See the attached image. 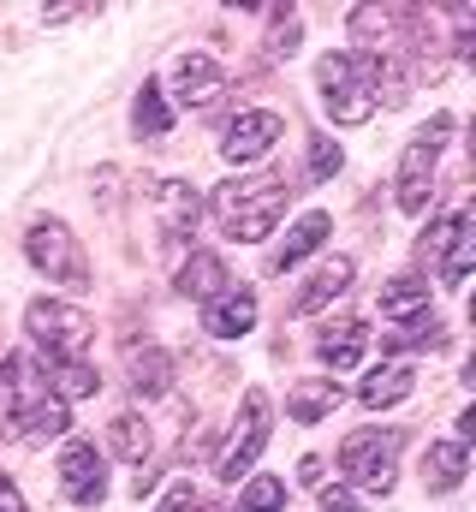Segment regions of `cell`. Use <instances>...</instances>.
I'll use <instances>...</instances> for the list:
<instances>
[{
	"label": "cell",
	"mask_w": 476,
	"mask_h": 512,
	"mask_svg": "<svg viewBox=\"0 0 476 512\" xmlns=\"http://www.w3.org/2000/svg\"><path fill=\"white\" fill-rule=\"evenodd\" d=\"M375 298H381V316H387V322H417V316H429V280H417V274L387 280Z\"/></svg>",
	"instance_id": "obj_18"
},
{
	"label": "cell",
	"mask_w": 476,
	"mask_h": 512,
	"mask_svg": "<svg viewBox=\"0 0 476 512\" xmlns=\"http://www.w3.org/2000/svg\"><path fill=\"white\" fill-rule=\"evenodd\" d=\"M322 512H363L346 483H322Z\"/></svg>",
	"instance_id": "obj_32"
},
{
	"label": "cell",
	"mask_w": 476,
	"mask_h": 512,
	"mask_svg": "<svg viewBox=\"0 0 476 512\" xmlns=\"http://www.w3.org/2000/svg\"><path fill=\"white\" fill-rule=\"evenodd\" d=\"M286 197H292V185H286L280 173H256V179H227L209 203H215V221H221L227 239L256 245V239H268L274 221L286 215Z\"/></svg>",
	"instance_id": "obj_1"
},
{
	"label": "cell",
	"mask_w": 476,
	"mask_h": 512,
	"mask_svg": "<svg viewBox=\"0 0 476 512\" xmlns=\"http://www.w3.org/2000/svg\"><path fill=\"white\" fill-rule=\"evenodd\" d=\"M411 364H381V370H369V382L357 387V405H369V411H387V405H399V399H411Z\"/></svg>",
	"instance_id": "obj_21"
},
{
	"label": "cell",
	"mask_w": 476,
	"mask_h": 512,
	"mask_svg": "<svg viewBox=\"0 0 476 512\" xmlns=\"http://www.w3.org/2000/svg\"><path fill=\"white\" fill-rule=\"evenodd\" d=\"M155 215H161V239L179 251V245L197 233V221H203V197H197L185 179H167L161 197H155Z\"/></svg>",
	"instance_id": "obj_12"
},
{
	"label": "cell",
	"mask_w": 476,
	"mask_h": 512,
	"mask_svg": "<svg viewBox=\"0 0 476 512\" xmlns=\"http://www.w3.org/2000/svg\"><path fill=\"white\" fill-rule=\"evenodd\" d=\"M280 131H286V120H280V114H268V108L238 114L233 126L221 131V155H227V161H262V155L280 143Z\"/></svg>",
	"instance_id": "obj_10"
},
{
	"label": "cell",
	"mask_w": 476,
	"mask_h": 512,
	"mask_svg": "<svg viewBox=\"0 0 476 512\" xmlns=\"http://www.w3.org/2000/svg\"><path fill=\"white\" fill-rule=\"evenodd\" d=\"M179 292H185V298L215 304L221 292H233V286H227V262H221L215 251H191V262L179 268Z\"/></svg>",
	"instance_id": "obj_17"
},
{
	"label": "cell",
	"mask_w": 476,
	"mask_h": 512,
	"mask_svg": "<svg viewBox=\"0 0 476 512\" xmlns=\"http://www.w3.org/2000/svg\"><path fill=\"white\" fill-rule=\"evenodd\" d=\"M334 173H340V143L310 137V179H334Z\"/></svg>",
	"instance_id": "obj_31"
},
{
	"label": "cell",
	"mask_w": 476,
	"mask_h": 512,
	"mask_svg": "<svg viewBox=\"0 0 476 512\" xmlns=\"http://www.w3.org/2000/svg\"><path fill=\"white\" fill-rule=\"evenodd\" d=\"M328 233H334V221H328L322 209L298 215V227H292V233H286V239L274 245V256H268V268H292V262H304V256H310L316 245H322V239H328Z\"/></svg>",
	"instance_id": "obj_19"
},
{
	"label": "cell",
	"mask_w": 476,
	"mask_h": 512,
	"mask_svg": "<svg viewBox=\"0 0 476 512\" xmlns=\"http://www.w3.org/2000/svg\"><path fill=\"white\" fill-rule=\"evenodd\" d=\"M262 12H268V54L286 60V54L304 42V24H298V12H286V6H262Z\"/></svg>",
	"instance_id": "obj_26"
},
{
	"label": "cell",
	"mask_w": 476,
	"mask_h": 512,
	"mask_svg": "<svg viewBox=\"0 0 476 512\" xmlns=\"http://www.w3.org/2000/svg\"><path fill=\"white\" fill-rule=\"evenodd\" d=\"M471 262H476V239L465 233L453 251L441 256V286H465V274H471Z\"/></svg>",
	"instance_id": "obj_30"
},
{
	"label": "cell",
	"mask_w": 476,
	"mask_h": 512,
	"mask_svg": "<svg viewBox=\"0 0 476 512\" xmlns=\"http://www.w3.org/2000/svg\"><path fill=\"white\" fill-rule=\"evenodd\" d=\"M363 346H369V328L352 322V316H346V322H328V328L316 334V358H322L334 376H340V370H352L357 358H363Z\"/></svg>",
	"instance_id": "obj_16"
},
{
	"label": "cell",
	"mask_w": 476,
	"mask_h": 512,
	"mask_svg": "<svg viewBox=\"0 0 476 512\" xmlns=\"http://www.w3.org/2000/svg\"><path fill=\"white\" fill-rule=\"evenodd\" d=\"M24 256H30L54 286H66V292H84V286H90L84 245L72 239V227H66V221H36V227L24 233Z\"/></svg>",
	"instance_id": "obj_7"
},
{
	"label": "cell",
	"mask_w": 476,
	"mask_h": 512,
	"mask_svg": "<svg viewBox=\"0 0 476 512\" xmlns=\"http://www.w3.org/2000/svg\"><path fill=\"white\" fill-rule=\"evenodd\" d=\"M441 346H447V328H441L435 316L417 322L411 334H387V340H381V352H441Z\"/></svg>",
	"instance_id": "obj_27"
},
{
	"label": "cell",
	"mask_w": 476,
	"mask_h": 512,
	"mask_svg": "<svg viewBox=\"0 0 476 512\" xmlns=\"http://www.w3.org/2000/svg\"><path fill=\"white\" fill-rule=\"evenodd\" d=\"M203 328L215 340H244L256 328V292H221L215 304H203Z\"/></svg>",
	"instance_id": "obj_14"
},
{
	"label": "cell",
	"mask_w": 476,
	"mask_h": 512,
	"mask_svg": "<svg viewBox=\"0 0 476 512\" xmlns=\"http://www.w3.org/2000/svg\"><path fill=\"white\" fill-rule=\"evenodd\" d=\"M125 370H131V387L149 393V399H161V393L173 387V358H167L161 346H149V340L125 352Z\"/></svg>",
	"instance_id": "obj_20"
},
{
	"label": "cell",
	"mask_w": 476,
	"mask_h": 512,
	"mask_svg": "<svg viewBox=\"0 0 476 512\" xmlns=\"http://www.w3.org/2000/svg\"><path fill=\"white\" fill-rule=\"evenodd\" d=\"M471 233V209H447V215H435L429 227H423V239H417V256L423 262H441V256L453 251L459 239Z\"/></svg>",
	"instance_id": "obj_22"
},
{
	"label": "cell",
	"mask_w": 476,
	"mask_h": 512,
	"mask_svg": "<svg viewBox=\"0 0 476 512\" xmlns=\"http://www.w3.org/2000/svg\"><path fill=\"white\" fill-rule=\"evenodd\" d=\"M24 334L36 340V352L48 364H84V352L96 346V322L78 304H60V298H36L24 310Z\"/></svg>",
	"instance_id": "obj_2"
},
{
	"label": "cell",
	"mask_w": 476,
	"mask_h": 512,
	"mask_svg": "<svg viewBox=\"0 0 476 512\" xmlns=\"http://www.w3.org/2000/svg\"><path fill=\"white\" fill-rule=\"evenodd\" d=\"M334 405H340V382H322V376H316V382H298L292 399H286V411H292L298 423H322Z\"/></svg>",
	"instance_id": "obj_24"
},
{
	"label": "cell",
	"mask_w": 476,
	"mask_h": 512,
	"mask_svg": "<svg viewBox=\"0 0 476 512\" xmlns=\"http://www.w3.org/2000/svg\"><path fill=\"white\" fill-rule=\"evenodd\" d=\"M12 435L24 441V447H48V441H60L66 435V423H72V411H66V399L54 393V387H42L36 376V364H24L18 358V382H12Z\"/></svg>",
	"instance_id": "obj_3"
},
{
	"label": "cell",
	"mask_w": 476,
	"mask_h": 512,
	"mask_svg": "<svg viewBox=\"0 0 476 512\" xmlns=\"http://www.w3.org/2000/svg\"><path fill=\"white\" fill-rule=\"evenodd\" d=\"M197 512H227V507H197Z\"/></svg>",
	"instance_id": "obj_35"
},
{
	"label": "cell",
	"mask_w": 476,
	"mask_h": 512,
	"mask_svg": "<svg viewBox=\"0 0 476 512\" xmlns=\"http://www.w3.org/2000/svg\"><path fill=\"white\" fill-rule=\"evenodd\" d=\"M221 90H227V72H221L215 54H185L179 60V72H173L179 108H209V102H221Z\"/></svg>",
	"instance_id": "obj_11"
},
{
	"label": "cell",
	"mask_w": 476,
	"mask_h": 512,
	"mask_svg": "<svg viewBox=\"0 0 476 512\" xmlns=\"http://www.w3.org/2000/svg\"><path fill=\"white\" fill-rule=\"evenodd\" d=\"M465 471H471V447H465V441H429V453H423V483H429L435 495H453V489L465 483Z\"/></svg>",
	"instance_id": "obj_15"
},
{
	"label": "cell",
	"mask_w": 476,
	"mask_h": 512,
	"mask_svg": "<svg viewBox=\"0 0 476 512\" xmlns=\"http://www.w3.org/2000/svg\"><path fill=\"white\" fill-rule=\"evenodd\" d=\"M286 507V477H250L238 512H280Z\"/></svg>",
	"instance_id": "obj_28"
},
{
	"label": "cell",
	"mask_w": 476,
	"mask_h": 512,
	"mask_svg": "<svg viewBox=\"0 0 476 512\" xmlns=\"http://www.w3.org/2000/svg\"><path fill=\"white\" fill-rule=\"evenodd\" d=\"M191 507H197V489H191V483H173L167 501H161V512H191Z\"/></svg>",
	"instance_id": "obj_33"
},
{
	"label": "cell",
	"mask_w": 476,
	"mask_h": 512,
	"mask_svg": "<svg viewBox=\"0 0 476 512\" xmlns=\"http://www.w3.org/2000/svg\"><path fill=\"white\" fill-rule=\"evenodd\" d=\"M60 483H66V495H72L78 507H96V501L108 495V465H102L96 441L72 435V441L60 447Z\"/></svg>",
	"instance_id": "obj_9"
},
{
	"label": "cell",
	"mask_w": 476,
	"mask_h": 512,
	"mask_svg": "<svg viewBox=\"0 0 476 512\" xmlns=\"http://www.w3.org/2000/svg\"><path fill=\"white\" fill-rule=\"evenodd\" d=\"M54 382H60V399H90L102 393V376L90 364H54Z\"/></svg>",
	"instance_id": "obj_29"
},
{
	"label": "cell",
	"mask_w": 476,
	"mask_h": 512,
	"mask_svg": "<svg viewBox=\"0 0 476 512\" xmlns=\"http://www.w3.org/2000/svg\"><path fill=\"white\" fill-rule=\"evenodd\" d=\"M352 286V256H328L304 286H298V298H292V316H316V310H328L340 292Z\"/></svg>",
	"instance_id": "obj_13"
},
{
	"label": "cell",
	"mask_w": 476,
	"mask_h": 512,
	"mask_svg": "<svg viewBox=\"0 0 476 512\" xmlns=\"http://www.w3.org/2000/svg\"><path fill=\"white\" fill-rule=\"evenodd\" d=\"M0 512H30L24 507V495H18V483H12L6 471H0Z\"/></svg>",
	"instance_id": "obj_34"
},
{
	"label": "cell",
	"mask_w": 476,
	"mask_h": 512,
	"mask_svg": "<svg viewBox=\"0 0 476 512\" xmlns=\"http://www.w3.org/2000/svg\"><path fill=\"white\" fill-rule=\"evenodd\" d=\"M108 447H114L125 465H143V459L155 453V429H149L137 411H125V417H114V423H108Z\"/></svg>",
	"instance_id": "obj_23"
},
{
	"label": "cell",
	"mask_w": 476,
	"mask_h": 512,
	"mask_svg": "<svg viewBox=\"0 0 476 512\" xmlns=\"http://www.w3.org/2000/svg\"><path fill=\"white\" fill-rule=\"evenodd\" d=\"M131 126L143 131V137H161V131L173 126V108H167V96H161V84H155V78H143L137 108H131Z\"/></svg>",
	"instance_id": "obj_25"
},
{
	"label": "cell",
	"mask_w": 476,
	"mask_h": 512,
	"mask_svg": "<svg viewBox=\"0 0 476 512\" xmlns=\"http://www.w3.org/2000/svg\"><path fill=\"white\" fill-rule=\"evenodd\" d=\"M399 453H405V429H352L346 447H340V465L357 489L369 495H387L393 477H399Z\"/></svg>",
	"instance_id": "obj_4"
},
{
	"label": "cell",
	"mask_w": 476,
	"mask_h": 512,
	"mask_svg": "<svg viewBox=\"0 0 476 512\" xmlns=\"http://www.w3.org/2000/svg\"><path fill=\"white\" fill-rule=\"evenodd\" d=\"M268 423H274L268 393H262V387H250V393H244V405H238L233 435H227V453H221V483H238V477L262 459V447H268Z\"/></svg>",
	"instance_id": "obj_8"
},
{
	"label": "cell",
	"mask_w": 476,
	"mask_h": 512,
	"mask_svg": "<svg viewBox=\"0 0 476 512\" xmlns=\"http://www.w3.org/2000/svg\"><path fill=\"white\" fill-rule=\"evenodd\" d=\"M316 84H322V108H328V120L334 126H363L369 114H375V96H369V66H363V54H322V66H316Z\"/></svg>",
	"instance_id": "obj_5"
},
{
	"label": "cell",
	"mask_w": 476,
	"mask_h": 512,
	"mask_svg": "<svg viewBox=\"0 0 476 512\" xmlns=\"http://www.w3.org/2000/svg\"><path fill=\"white\" fill-rule=\"evenodd\" d=\"M447 137H453V114H435L429 126L405 143V161H399V209L405 215H423L429 209V191H435V167H441Z\"/></svg>",
	"instance_id": "obj_6"
}]
</instances>
